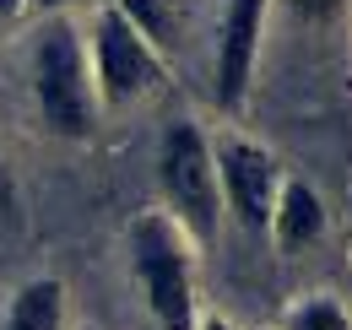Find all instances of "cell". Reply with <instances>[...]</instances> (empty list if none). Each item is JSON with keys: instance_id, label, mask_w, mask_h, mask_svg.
Here are the masks:
<instances>
[{"instance_id": "cell-16", "label": "cell", "mask_w": 352, "mask_h": 330, "mask_svg": "<svg viewBox=\"0 0 352 330\" xmlns=\"http://www.w3.org/2000/svg\"><path fill=\"white\" fill-rule=\"evenodd\" d=\"M87 330H92V325H87Z\"/></svg>"}, {"instance_id": "cell-9", "label": "cell", "mask_w": 352, "mask_h": 330, "mask_svg": "<svg viewBox=\"0 0 352 330\" xmlns=\"http://www.w3.org/2000/svg\"><path fill=\"white\" fill-rule=\"evenodd\" d=\"M114 11H120V16H125L135 33L157 49V54L179 43V11H174V0H120Z\"/></svg>"}, {"instance_id": "cell-15", "label": "cell", "mask_w": 352, "mask_h": 330, "mask_svg": "<svg viewBox=\"0 0 352 330\" xmlns=\"http://www.w3.org/2000/svg\"><path fill=\"white\" fill-rule=\"evenodd\" d=\"M16 6H22V0H0V28L11 22V11H16Z\"/></svg>"}, {"instance_id": "cell-11", "label": "cell", "mask_w": 352, "mask_h": 330, "mask_svg": "<svg viewBox=\"0 0 352 330\" xmlns=\"http://www.w3.org/2000/svg\"><path fill=\"white\" fill-rule=\"evenodd\" d=\"M287 6H293L298 22H331V16L342 11V0H287Z\"/></svg>"}, {"instance_id": "cell-7", "label": "cell", "mask_w": 352, "mask_h": 330, "mask_svg": "<svg viewBox=\"0 0 352 330\" xmlns=\"http://www.w3.org/2000/svg\"><path fill=\"white\" fill-rule=\"evenodd\" d=\"M320 233H325V201H320V190L309 179H298V173H287L282 190H276V206H271V239L282 249H304Z\"/></svg>"}, {"instance_id": "cell-3", "label": "cell", "mask_w": 352, "mask_h": 330, "mask_svg": "<svg viewBox=\"0 0 352 330\" xmlns=\"http://www.w3.org/2000/svg\"><path fill=\"white\" fill-rule=\"evenodd\" d=\"M131 271L141 282V298L163 330H195L201 298H195V265L190 239L168 222V211H141L131 222Z\"/></svg>"}, {"instance_id": "cell-6", "label": "cell", "mask_w": 352, "mask_h": 330, "mask_svg": "<svg viewBox=\"0 0 352 330\" xmlns=\"http://www.w3.org/2000/svg\"><path fill=\"white\" fill-rule=\"evenodd\" d=\"M261 33H265V0H228L222 28H217V76H212L217 109H228V114L250 98L255 60H261Z\"/></svg>"}, {"instance_id": "cell-1", "label": "cell", "mask_w": 352, "mask_h": 330, "mask_svg": "<svg viewBox=\"0 0 352 330\" xmlns=\"http://www.w3.org/2000/svg\"><path fill=\"white\" fill-rule=\"evenodd\" d=\"M33 98L54 135L87 141L98 124V92H92L87 38L76 33L71 16H49L33 38Z\"/></svg>"}, {"instance_id": "cell-8", "label": "cell", "mask_w": 352, "mask_h": 330, "mask_svg": "<svg viewBox=\"0 0 352 330\" xmlns=\"http://www.w3.org/2000/svg\"><path fill=\"white\" fill-rule=\"evenodd\" d=\"M60 325H65V287L54 276L22 282L0 314V330H60Z\"/></svg>"}, {"instance_id": "cell-12", "label": "cell", "mask_w": 352, "mask_h": 330, "mask_svg": "<svg viewBox=\"0 0 352 330\" xmlns=\"http://www.w3.org/2000/svg\"><path fill=\"white\" fill-rule=\"evenodd\" d=\"M16 211V184H11V168L0 163V217H11Z\"/></svg>"}, {"instance_id": "cell-10", "label": "cell", "mask_w": 352, "mask_h": 330, "mask_svg": "<svg viewBox=\"0 0 352 330\" xmlns=\"http://www.w3.org/2000/svg\"><path fill=\"white\" fill-rule=\"evenodd\" d=\"M282 330H352V314L342 298H331V292H314L304 303H293L287 314H282Z\"/></svg>"}, {"instance_id": "cell-2", "label": "cell", "mask_w": 352, "mask_h": 330, "mask_svg": "<svg viewBox=\"0 0 352 330\" xmlns=\"http://www.w3.org/2000/svg\"><path fill=\"white\" fill-rule=\"evenodd\" d=\"M157 184L168 201V222L190 244H217L222 233V195H217V163L206 130L190 120H174L157 141Z\"/></svg>"}, {"instance_id": "cell-13", "label": "cell", "mask_w": 352, "mask_h": 330, "mask_svg": "<svg viewBox=\"0 0 352 330\" xmlns=\"http://www.w3.org/2000/svg\"><path fill=\"white\" fill-rule=\"evenodd\" d=\"M195 330H233V325H228L222 314H206V320H195Z\"/></svg>"}, {"instance_id": "cell-5", "label": "cell", "mask_w": 352, "mask_h": 330, "mask_svg": "<svg viewBox=\"0 0 352 330\" xmlns=\"http://www.w3.org/2000/svg\"><path fill=\"white\" fill-rule=\"evenodd\" d=\"M212 163H217L222 211H233V222L250 239H271V206H276V190H282L276 157L250 135H222L212 146Z\"/></svg>"}, {"instance_id": "cell-14", "label": "cell", "mask_w": 352, "mask_h": 330, "mask_svg": "<svg viewBox=\"0 0 352 330\" xmlns=\"http://www.w3.org/2000/svg\"><path fill=\"white\" fill-rule=\"evenodd\" d=\"M33 6H38L44 16H54V11H65V6H76V0H33Z\"/></svg>"}, {"instance_id": "cell-4", "label": "cell", "mask_w": 352, "mask_h": 330, "mask_svg": "<svg viewBox=\"0 0 352 330\" xmlns=\"http://www.w3.org/2000/svg\"><path fill=\"white\" fill-rule=\"evenodd\" d=\"M87 65H92L98 109H131L141 92H152V87L163 82V54L141 38L114 6L98 11V22H92Z\"/></svg>"}]
</instances>
